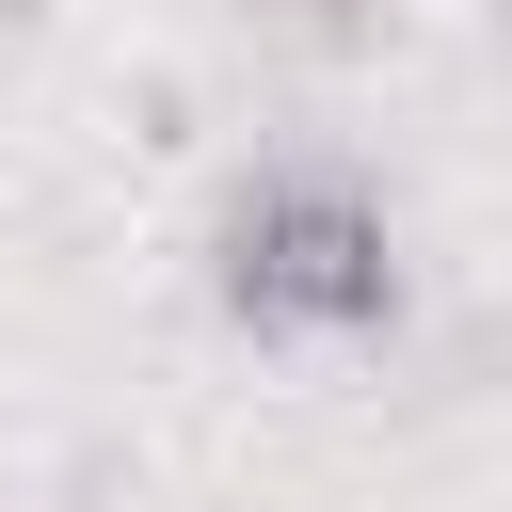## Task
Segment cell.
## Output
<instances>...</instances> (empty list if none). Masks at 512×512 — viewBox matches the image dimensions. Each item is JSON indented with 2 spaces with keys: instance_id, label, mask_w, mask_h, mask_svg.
Wrapping results in <instances>:
<instances>
[{
  "instance_id": "cell-1",
  "label": "cell",
  "mask_w": 512,
  "mask_h": 512,
  "mask_svg": "<svg viewBox=\"0 0 512 512\" xmlns=\"http://www.w3.org/2000/svg\"><path fill=\"white\" fill-rule=\"evenodd\" d=\"M208 288L256 336H384L400 320V224H384V192L352 160H256L224 192Z\"/></svg>"
},
{
  "instance_id": "cell-2",
  "label": "cell",
  "mask_w": 512,
  "mask_h": 512,
  "mask_svg": "<svg viewBox=\"0 0 512 512\" xmlns=\"http://www.w3.org/2000/svg\"><path fill=\"white\" fill-rule=\"evenodd\" d=\"M224 16H352V0H224Z\"/></svg>"
}]
</instances>
